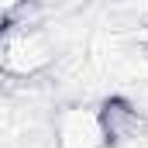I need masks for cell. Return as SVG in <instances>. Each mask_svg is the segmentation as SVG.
Wrapping results in <instances>:
<instances>
[{
    "label": "cell",
    "instance_id": "obj_3",
    "mask_svg": "<svg viewBox=\"0 0 148 148\" xmlns=\"http://www.w3.org/2000/svg\"><path fill=\"white\" fill-rule=\"evenodd\" d=\"M0 7L10 14V21H21V17H24V10L31 7V0H0Z\"/></svg>",
    "mask_w": 148,
    "mask_h": 148
},
{
    "label": "cell",
    "instance_id": "obj_1",
    "mask_svg": "<svg viewBox=\"0 0 148 148\" xmlns=\"http://www.w3.org/2000/svg\"><path fill=\"white\" fill-rule=\"evenodd\" d=\"M55 62V41L45 28L14 21L0 35V76L7 79H35Z\"/></svg>",
    "mask_w": 148,
    "mask_h": 148
},
{
    "label": "cell",
    "instance_id": "obj_4",
    "mask_svg": "<svg viewBox=\"0 0 148 148\" xmlns=\"http://www.w3.org/2000/svg\"><path fill=\"white\" fill-rule=\"evenodd\" d=\"M10 24H14V21H10V14H7V10H3V7H0V35H3V31H7V28H10Z\"/></svg>",
    "mask_w": 148,
    "mask_h": 148
},
{
    "label": "cell",
    "instance_id": "obj_2",
    "mask_svg": "<svg viewBox=\"0 0 148 148\" xmlns=\"http://www.w3.org/2000/svg\"><path fill=\"white\" fill-rule=\"evenodd\" d=\"M55 148H107L100 110L93 107H66L55 117Z\"/></svg>",
    "mask_w": 148,
    "mask_h": 148
}]
</instances>
